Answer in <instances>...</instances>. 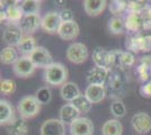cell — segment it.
I'll list each match as a JSON object with an SVG mask.
<instances>
[{"mask_svg": "<svg viewBox=\"0 0 151 135\" xmlns=\"http://www.w3.org/2000/svg\"><path fill=\"white\" fill-rule=\"evenodd\" d=\"M68 79V70L67 68L59 62H53L50 66H47L44 71V80L45 82L50 86H61L67 81Z\"/></svg>", "mask_w": 151, "mask_h": 135, "instance_id": "cell-1", "label": "cell"}, {"mask_svg": "<svg viewBox=\"0 0 151 135\" xmlns=\"http://www.w3.org/2000/svg\"><path fill=\"white\" fill-rule=\"evenodd\" d=\"M18 114L24 119H32L36 115H38L41 110V104L38 103L35 96H25L23 97L17 106Z\"/></svg>", "mask_w": 151, "mask_h": 135, "instance_id": "cell-2", "label": "cell"}, {"mask_svg": "<svg viewBox=\"0 0 151 135\" xmlns=\"http://www.w3.org/2000/svg\"><path fill=\"white\" fill-rule=\"evenodd\" d=\"M24 37V32L20 25L17 24H8L2 33V39L6 42L8 46L13 47H17Z\"/></svg>", "mask_w": 151, "mask_h": 135, "instance_id": "cell-3", "label": "cell"}, {"mask_svg": "<svg viewBox=\"0 0 151 135\" xmlns=\"http://www.w3.org/2000/svg\"><path fill=\"white\" fill-rule=\"evenodd\" d=\"M67 59L71 63L75 64H81L86 62V60L89 56V52L87 46L82 43H73L68 47L67 50Z\"/></svg>", "mask_w": 151, "mask_h": 135, "instance_id": "cell-4", "label": "cell"}, {"mask_svg": "<svg viewBox=\"0 0 151 135\" xmlns=\"http://www.w3.org/2000/svg\"><path fill=\"white\" fill-rule=\"evenodd\" d=\"M93 61L96 66L109 69L113 64H115V53L107 51L104 47L97 46L93 52Z\"/></svg>", "mask_w": 151, "mask_h": 135, "instance_id": "cell-5", "label": "cell"}, {"mask_svg": "<svg viewBox=\"0 0 151 135\" xmlns=\"http://www.w3.org/2000/svg\"><path fill=\"white\" fill-rule=\"evenodd\" d=\"M35 65L32 62L29 56H20L17 62L13 65L14 74L18 78H28L35 71Z\"/></svg>", "mask_w": 151, "mask_h": 135, "instance_id": "cell-6", "label": "cell"}, {"mask_svg": "<svg viewBox=\"0 0 151 135\" xmlns=\"http://www.w3.org/2000/svg\"><path fill=\"white\" fill-rule=\"evenodd\" d=\"M61 24H62V20L60 17V13L50 11L43 16L41 28L47 34H55L59 32Z\"/></svg>", "mask_w": 151, "mask_h": 135, "instance_id": "cell-7", "label": "cell"}, {"mask_svg": "<svg viewBox=\"0 0 151 135\" xmlns=\"http://www.w3.org/2000/svg\"><path fill=\"white\" fill-rule=\"evenodd\" d=\"M32 62L34 63L35 68H44L46 69L53 63V58L51 55L49 50H46L43 46H37L35 51L29 55Z\"/></svg>", "mask_w": 151, "mask_h": 135, "instance_id": "cell-8", "label": "cell"}, {"mask_svg": "<svg viewBox=\"0 0 151 135\" xmlns=\"http://www.w3.org/2000/svg\"><path fill=\"white\" fill-rule=\"evenodd\" d=\"M131 124L134 131L141 135L147 134L151 131V117L143 111L134 114L131 119Z\"/></svg>", "mask_w": 151, "mask_h": 135, "instance_id": "cell-9", "label": "cell"}, {"mask_svg": "<svg viewBox=\"0 0 151 135\" xmlns=\"http://www.w3.org/2000/svg\"><path fill=\"white\" fill-rule=\"evenodd\" d=\"M94 124L87 117H79L70 125L71 135H93Z\"/></svg>", "mask_w": 151, "mask_h": 135, "instance_id": "cell-10", "label": "cell"}, {"mask_svg": "<svg viewBox=\"0 0 151 135\" xmlns=\"http://www.w3.org/2000/svg\"><path fill=\"white\" fill-rule=\"evenodd\" d=\"M41 135H65L64 124L58 118L46 119L41 126Z\"/></svg>", "mask_w": 151, "mask_h": 135, "instance_id": "cell-11", "label": "cell"}, {"mask_svg": "<svg viewBox=\"0 0 151 135\" xmlns=\"http://www.w3.org/2000/svg\"><path fill=\"white\" fill-rule=\"evenodd\" d=\"M79 25L76 23V20L72 21H62L60 26V29L58 32V35L63 41H72L78 37L79 35Z\"/></svg>", "mask_w": 151, "mask_h": 135, "instance_id": "cell-12", "label": "cell"}, {"mask_svg": "<svg viewBox=\"0 0 151 135\" xmlns=\"http://www.w3.org/2000/svg\"><path fill=\"white\" fill-rule=\"evenodd\" d=\"M59 115H60V118H59V119H60L64 125H71L76 119H78V118L80 117V116H79L80 113L78 111V109L76 108L72 104L69 103V104L63 105L62 107L60 108Z\"/></svg>", "mask_w": 151, "mask_h": 135, "instance_id": "cell-13", "label": "cell"}, {"mask_svg": "<svg viewBox=\"0 0 151 135\" xmlns=\"http://www.w3.org/2000/svg\"><path fill=\"white\" fill-rule=\"evenodd\" d=\"M42 25V18L40 15H27L20 21V27L25 34H33L37 31Z\"/></svg>", "mask_w": 151, "mask_h": 135, "instance_id": "cell-14", "label": "cell"}, {"mask_svg": "<svg viewBox=\"0 0 151 135\" xmlns=\"http://www.w3.org/2000/svg\"><path fill=\"white\" fill-rule=\"evenodd\" d=\"M85 96L91 104H98L103 101L106 96V90L104 86L99 84H88L85 90Z\"/></svg>", "mask_w": 151, "mask_h": 135, "instance_id": "cell-15", "label": "cell"}, {"mask_svg": "<svg viewBox=\"0 0 151 135\" xmlns=\"http://www.w3.org/2000/svg\"><path fill=\"white\" fill-rule=\"evenodd\" d=\"M17 118L15 117V110H14L13 105L1 99L0 100V124L1 125H10L14 123Z\"/></svg>", "mask_w": 151, "mask_h": 135, "instance_id": "cell-16", "label": "cell"}, {"mask_svg": "<svg viewBox=\"0 0 151 135\" xmlns=\"http://www.w3.org/2000/svg\"><path fill=\"white\" fill-rule=\"evenodd\" d=\"M108 76V70L99 66H95L90 69L87 73V81L89 84H99L104 86Z\"/></svg>", "mask_w": 151, "mask_h": 135, "instance_id": "cell-17", "label": "cell"}, {"mask_svg": "<svg viewBox=\"0 0 151 135\" xmlns=\"http://www.w3.org/2000/svg\"><path fill=\"white\" fill-rule=\"evenodd\" d=\"M107 6L105 0H86L83 1V9L88 16H98L101 15Z\"/></svg>", "mask_w": 151, "mask_h": 135, "instance_id": "cell-18", "label": "cell"}, {"mask_svg": "<svg viewBox=\"0 0 151 135\" xmlns=\"http://www.w3.org/2000/svg\"><path fill=\"white\" fill-rule=\"evenodd\" d=\"M60 95H61V98L65 101H69V103H72L77 97H79L81 94H80V90L78 88V86L75 84V82H65L61 87L60 89Z\"/></svg>", "mask_w": 151, "mask_h": 135, "instance_id": "cell-19", "label": "cell"}, {"mask_svg": "<svg viewBox=\"0 0 151 135\" xmlns=\"http://www.w3.org/2000/svg\"><path fill=\"white\" fill-rule=\"evenodd\" d=\"M7 132L9 135H27L28 124L26 122V119L19 117L14 123L7 126Z\"/></svg>", "mask_w": 151, "mask_h": 135, "instance_id": "cell-20", "label": "cell"}, {"mask_svg": "<svg viewBox=\"0 0 151 135\" xmlns=\"http://www.w3.org/2000/svg\"><path fill=\"white\" fill-rule=\"evenodd\" d=\"M123 126L117 119H108L101 126V135H122Z\"/></svg>", "mask_w": 151, "mask_h": 135, "instance_id": "cell-21", "label": "cell"}, {"mask_svg": "<svg viewBox=\"0 0 151 135\" xmlns=\"http://www.w3.org/2000/svg\"><path fill=\"white\" fill-rule=\"evenodd\" d=\"M18 59V51L13 46H6L5 49H2V51L0 53V60H1V63L4 64L14 65Z\"/></svg>", "mask_w": 151, "mask_h": 135, "instance_id": "cell-22", "label": "cell"}, {"mask_svg": "<svg viewBox=\"0 0 151 135\" xmlns=\"http://www.w3.org/2000/svg\"><path fill=\"white\" fill-rule=\"evenodd\" d=\"M36 47H37L36 39L33 36H25L23 41L20 42V44L17 46V51L24 54V56H29L32 53L35 51Z\"/></svg>", "mask_w": 151, "mask_h": 135, "instance_id": "cell-23", "label": "cell"}, {"mask_svg": "<svg viewBox=\"0 0 151 135\" xmlns=\"http://www.w3.org/2000/svg\"><path fill=\"white\" fill-rule=\"evenodd\" d=\"M5 11L7 15V20L10 21V24H17L24 18V14L20 8V5H9Z\"/></svg>", "mask_w": 151, "mask_h": 135, "instance_id": "cell-24", "label": "cell"}, {"mask_svg": "<svg viewBox=\"0 0 151 135\" xmlns=\"http://www.w3.org/2000/svg\"><path fill=\"white\" fill-rule=\"evenodd\" d=\"M107 28L109 33H112L114 35H119L122 34L125 29V21L123 20V18L117 17V16H114L113 18L108 20V24H107Z\"/></svg>", "mask_w": 151, "mask_h": 135, "instance_id": "cell-25", "label": "cell"}, {"mask_svg": "<svg viewBox=\"0 0 151 135\" xmlns=\"http://www.w3.org/2000/svg\"><path fill=\"white\" fill-rule=\"evenodd\" d=\"M115 63L122 66H131L134 63V56L130 52L115 51Z\"/></svg>", "mask_w": 151, "mask_h": 135, "instance_id": "cell-26", "label": "cell"}, {"mask_svg": "<svg viewBox=\"0 0 151 135\" xmlns=\"http://www.w3.org/2000/svg\"><path fill=\"white\" fill-rule=\"evenodd\" d=\"M40 6L41 2L36 0H25L20 4V8L23 10L24 16L27 15H36L40 11Z\"/></svg>", "mask_w": 151, "mask_h": 135, "instance_id": "cell-27", "label": "cell"}, {"mask_svg": "<svg viewBox=\"0 0 151 135\" xmlns=\"http://www.w3.org/2000/svg\"><path fill=\"white\" fill-rule=\"evenodd\" d=\"M71 104L78 109L80 114H86L91 108V103L87 99V97L85 95H80L79 97H77Z\"/></svg>", "mask_w": 151, "mask_h": 135, "instance_id": "cell-28", "label": "cell"}, {"mask_svg": "<svg viewBox=\"0 0 151 135\" xmlns=\"http://www.w3.org/2000/svg\"><path fill=\"white\" fill-rule=\"evenodd\" d=\"M142 25V18L139 14H131L126 17L125 27L131 32H137Z\"/></svg>", "mask_w": 151, "mask_h": 135, "instance_id": "cell-29", "label": "cell"}, {"mask_svg": "<svg viewBox=\"0 0 151 135\" xmlns=\"http://www.w3.org/2000/svg\"><path fill=\"white\" fill-rule=\"evenodd\" d=\"M35 97L41 105H46V104L50 103L51 99H52V92H51L49 87H42L36 91Z\"/></svg>", "mask_w": 151, "mask_h": 135, "instance_id": "cell-30", "label": "cell"}, {"mask_svg": "<svg viewBox=\"0 0 151 135\" xmlns=\"http://www.w3.org/2000/svg\"><path fill=\"white\" fill-rule=\"evenodd\" d=\"M0 90H1L2 95L9 96V95H12V94L15 92L16 84L12 79H2L1 82H0Z\"/></svg>", "mask_w": 151, "mask_h": 135, "instance_id": "cell-31", "label": "cell"}, {"mask_svg": "<svg viewBox=\"0 0 151 135\" xmlns=\"http://www.w3.org/2000/svg\"><path fill=\"white\" fill-rule=\"evenodd\" d=\"M111 113L113 114L114 117L116 118H121L126 114V107L125 105L117 100V101H114L113 104H111Z\"/></svg>", "mask_w": 151, "mask_h": 135, "instance_id": "cell-32", "label": "cell"}, {"mask_svg": "<svg viewBox=\"0 0 151 135\" xmlns=\"http://www.w3.org/2000/svg\"><path fill=\"white\" fill-rule=\"evenodd\" d=\"M126 7H127V2L122 1V0H114V1H111V4L108 5L109 11L113 15H119V14L123 13Z\"/></svg>", "mask_w": 151, "mask_h": 135, "instance_id": "cell-33", "label": "cell"}, {"mask_svg": "<svg viewBox=\"0 0 151 135\" xmlns=\"http://www.w3.org/2000/svg\"><path fill=\"white\" fill-rule=\"evenodd\" d=\"M60 17L62 21H72L75 20V16H73V11L69 9V8H65L63 9L62 11L60 13Z\"/></svg>", "mask_w": 151, "mask_h": 135, "instance_id": "cell-34", "label": "cell"}, {"mask_svg": "<svg viewBox=\"0 0 151 135\" xmlns=\"http://www.w3.org/2000/svg\"><path fill=\"white\" fill-rule=\"evenodd\" d=\"M140 94L143 97L151 98V81H148L140 88Z\"/></svg>", "mask_w": 151, "mask_h": 135, "instance_id": "cell-35", "label": "cell"}, {"mask_svg": "<svg viewBox=\"0 0 151 135\" xmlns=\"http://www.w3.org/2000/svg\"><path fill=\"white\" fill-rule=\"evenodd\" d=\"M138 72H139V74H140V77H141V80H147L148 79V71H147V65L145 64H142V65H140L138 68Z\"/></svg>", "mask_w": 151, "mask_h": 135, "instance_id": "cell-36", "label": "cell"}]
</instances>
